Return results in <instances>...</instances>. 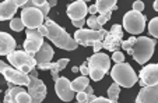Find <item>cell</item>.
<instances>
[{
	"label": "cell",
	"mask_w": 158,
	"mask_h": 103,
	"mask_svg": "<svg viewBox=\"0 0 158 103\" xmlns=\"http://www.w3.org/2000/svg\"><path fill=\"white\" fill-rule=\"evenodd\" d=\"M122 38H123V28L119 24H114L112 28L108 31V34L105 35V39L102 41V47L112 53L118 52L120 46H122Z\"/></svg>",
	"instance_id": "10"
},
{
	"label": "cell",
	"mask_w": 158,
	"mask_h": 103,
	"mask_svg": "<svg viewBox=\"0 0 158 103\" xmlns=\"http://www.w3.org/2000/svg\"><path fill=\"white\" fill-rule=\"evenodd\" d=\"M110 59L114 60L116 64H119V63H125V56H123V53H122V52H119V50H118V52H115V53L112 54V57H110Z\"/></svg>",
	"instance_id": "31"
},
{
	"label": "cell",
	"mask_w": 158,
	"mask_h": 103,
	"mask_svg": "<svg viewBox=\"0 0 158 103\" xmlns=\"http://www.w3.org/2000/svg\"><path fill=\"white\" fill-rule=\"evenodd\" d=\"M72 24L74 25L76 28H78V30H83V27L85 25V20H81V21H72Z\"/></svg>",
	"instance_id": "35"
},
{
	"label": "cell",
	"mask_w": 158,
	"mask_h": 103,
	"mask_svg": "<svg viewBox=\"0 0 158 103\" xmlns=\"http://www.w3.org/2000/svg\"><path fill=\"white\" fill-rule=\"evenodd\" d=\"M119 92H120V86L118 84H112L108 89V99L112 100L114 103H118V99H119Z\"/></svg>",
	"instance_id": "25"
},
{
	"label": "cell",
	"mask_w": 158,
	"mask_h": 103,
	"mask_svg": "<svg viewBox=\"0 0 158 103\" xmlns=\"http://www.w3.org/2000/svg\"><path fill=\"white\" fill-rule=\"evenodd\" d=\"M3 103H32V97L23 86H13L7 89Z\"/></svg>",
	"instance_id": "13"
},
{
	"label": "cell",
	"mask_w": 158,
	"mask_h": 103,
	"mask_svg": "<svg viewBox=\"0 0 158 103\" xmlns=\"http://www.w3.org/2000/svg\"><path fill=\"white\" fill-rule=\"evenodd\" d=\"M77 103H93V100L95 99L94 93H87V92H78L77 93Z\"/></svg>",
	"instance_id": "27"
},
{
	"label": "cell",
	"mask_w": 158,
	"mask_h": 103,
	"mask_svg": "<svg viewBox=\"0 0 158 103\" xmlns=\"http://www.w3.org/2000/svg\"><path fill=\"white\" fill-rule=\"evenodd\" d=\"M87 86H89L88 77L81 75V77H78V78H76L74 81H72V88L76 93H78V92H84L87 89Z\"/></svg>",
	"instance_id": "24"
},
{
	"label": "cell",
	"mask_w": 158,
	"mask_h": 103,
	"mask_svg": "<svg viewBox=\"0 0 158 103\" xmlns=\"http://www.w3.org/2000/svg\"><path fill=\"white\" fill-rule=\"evenodd\" d=\"M108 34L106 30L93 31V30H77L74 34V41L81 46H93L97 42H102L105 35Z\"/></svg>",
	"instance_id": "9"
},
{
	"label": "cell",
	"mask_w": 158,
	"mask_h": 103,
	"mask_svg": "<svg viewBox=\"0 0 158 103\" xmlns=\"http://www.w3.org/2000/svg\"><path fill=\"white\" fill-rule=\"evenodd\" d=\"M34 57H35V60H36V65L51 63V60L53 59V49H52L48 43H44V46L39 49V52Z\"/></svg>",
	"instance_id": "21"
},
{
	"label": "cell",
	"mask_w": 158,
	"mask_h": 103,
	"mask_svg": "<svg viewBox=\"0 0 158 103\" xmlns=\"http://www.w3.org/2000/svg\"><path fill=\"white\" fill-rule=\"evenodd\" d=\"M31 7L38 9L39 11H42V14H44L45 17L48 15L49 10H51V4H49V2H46V0H27L24 9H31Z\"/></svg>",
	"instance_id": "22"
},
{
	"label": "cell",
	"mask_w": 158,
	"mask_h": 103,
	"mask_svg": "<svg viewBox=\"0 0 158 103\" xmlns=\"http://www.w3.org/2000/svg\"><path fill=\"white\" fill-rule=\"evenodd\" d=\"M93 103H114L112 100H109V99H106V97H95V99L93 100Z\"/></svg>",
	"instance_id": "36"
},
{
	"label": "cell",
	"mask_w": 158,
	"mask_h": 103,
	"mask_svg": "<svg viewBox=\"0 0 158 103\" xmlns=\"http://www.w3.org/2000/svg\"><path fill=\"white\" fill-rule=\"evenodd\" d=\"M155 49V41L147 36H139L136 38L131 49L127 53L133 56V59L139 63V64H146L154 54Z\"/></svg>",
	"instance_id": "2"
},
{
	"label": "cell",
	"mask_w": 158,
	"mask_h": 103,
	"mask_svg": "<svg viewBox=\"0 0 158 103\" xmlns=\"http://www.w3.org/2000/svg\"><path fill=\"white\" fill-rule=\"evenodd\" d=\"M109 73H110V77H112L114 82L118 84L119 86H123V88H131L139 81L134 70L127 63L115 64L114 68H110Z\"/></svg>",
	"instance_id": "3"
},
{
	"label": "cell",
	"mask_w": 158,
	"mask_h": 103,
	"mask_svg": "<svg viewBox=\"0 0 158 103\" xmlns=\"http://www.w3.org/2000/svg\"><path fill=\"white\" fill-rule=\"evenodd\" d=\"M25 35L27 39L24 42V50L31 56H35L39 52L42 46H44V36L39 34L38 30H25Z\"/></svg>",
	"instance_id": "12"
},
{
	"label": "cell",
	"mask_w": 158,
	"mask_h": 103,
	"mask_svg": "<svg viewBox=\"0 0 158 103\" xmlns=\"http://www.w3.org/2000/svg\"><path fill=\"white\" fill-rule=\"evenodd\" d=\"M152 7H154V10H155V11H158V0H155V2H154V4H152Z\"/></svg>",
	"instance_id": "41"
},
{
	"label": "cell",
	"mask_w": 158,
	"mask_h": 103,
	"mask_svg": "<svg viewBox=\"0 0 158 103\" xmlns=\"http://www.w3.org/2000/svg\"><path fill=\"white\" fill-rule=\"evenodd\" d=\"M123 28L131 35H139L146 28V17L141 13H137L134 10H130L123 17Z\"/></svg>",
	"instance_id": "7"
},
{
	"label": "cell",
	"mask_w": 158,
	"mask_h": 103,
	"mask_svg": "<svg viewBox=\"0 0 158 103\" xmlns=\"http://www.w3.org/2000/svg\"><path fill=\"white\" fill-rule=\"evenodd\" d=\"M148 32L151 36H154L155 39H158V17L152 18L148 22Z\"/></svg>",
	"instance_id": "29"
},
{
	"label": "cell",
	"mask_w": 158,
	"mask_h": 103,
	"mask_svg": "<svg viewBox=\"0 0 158 103\" xmlns=\"http://www.w3.org/2000/svg\"><path fill=\"white\" fill-rule=\"evenodd\" d=\"M88 13V7H87L84 0H77L73 2L72 4H69L67 7V15L72 21H81L84 20L85 14Z\"/></svg>",
	"instance_id": "16"
},
{
	"label": "cell",
	"mask_w": 158,
	"mask_h": 103,
	"mask_svg": "<svg viewBox=\"0 0 158 103\" xmlns=\"http://www.w3.org/2000/svg\"><path fill=\"white\" fill-rule=\"evenodd\" d=\"M10 28H11L13 31H15V32H21V31L24 30V22H23V20H21V17L20 18H13L11 21H10V25H9Z\"/></svg>",
	"instance_id": "28"
},
{
	"label": "cell",
	"mask_w": 158,
	"mask_h": 103,
	"mask_svg": "<svg viewBox=\"0 0 158 103\" xmlns=\"http://www.w3.org/2000/svg\"><path fill=\"white\" fill-rule=\"evenodd\" d=\"M136 103H158V85L143 86L136 97Z\"/></svg>",
	"instance_id": "17"
},
{
	"label": "cell",
	"mask_w": 158,
	"mask_h": 103,
	"mask_svg": "<svg viewBox=\"0 0 158 103\" xmlns=\"http://www.w3.org/2000/svg\"><path fill=\"white\" fill-rule=\"evenodd\" d=\"M80 73L83 74L84 77H88V75H89V68H88V64H87V61L84 63V64H81V67H80Z\"/></svg>",
	"instance_id": "34"
},
{
	"label": "cell",
	"mask_w": 158,
	"mask_h": 103,
	"mask_svg": "<svg viewBox=\"0 0 158 103\" xmlns=\"http://www.w3.org/2000/svg\"><path fill=\"white\" fill-rule=\"evenodd\" d=\"M89 77L93 81H101L108 71H110V57L106 53H94L87 59Z\"/></svg>",
	"instance_id": "4"
},
{
	"label": "cell",
	"mask_w": 158,
	"mask_h": 103,
	"mask_svg": "<svg viewBox=\"0 0 158 103\" xmlns=\"http://www.w3.org/2000/svg\"><path fill=\"white\" fill-rule=\"evenodd\" d=\"M88 13H89V15H95L97 13H98V9H97L95 4H93V6L88 7Z\"/></svg>",
	"instance_id": "38"
},
{
	"label": "cell",
	"mask_w": 158,
	"mask_h": 103,
	"mask_svg": "<svg viewBox=\"0 0 158 103\" xmlns=\"http://www.w3.org/2000/svg\"><path fill=\"white\" fill-rule=\"evenodd\" d=\"M93 49H94V52H95V53H99V50L102 49V42H97V43H94L93 45Z\"/></svg>",
	"instance_id": "39"
},
{
	"label": "cell",
	"mask_w": 158,
	"mask_h": 103,
	"mask_svg": "<svg viewBox=\"0 0 158 103\" xmlns=\"http://www.w3.org/2000/svg\"><path fill=\"white\" fill-rule=\"evenodd\" d=\"M9 63L13 65L14 68L23 71L25 74H30L32 70H35L36 65V60L34 56L28 54L25 50H15L11 54L7 56Z\"/></svg>",
	"instance_id": "5"
},
{
	"label": "cell",
	"mask_w": 158,
	"mask_h": 103,
	"mask_svg": "<svg viewBox=\"0 0 158 103\" xmlns=\"http://www.w3.org/2000/svg\"><path fill=\"white\" fill-rule=\"evenodd\" d=\"M139 84L141 88L158 85V64H148L141 68L139 74Z\"/></svg>",
	"instance_id": "14"
},
{
	"label": "cell",
	"mask_w": 158,
	"mask_h": 103,
	"mask_svg": "<svg viewBox=\"0 0 158 103\" xmlns=\"http://www.w3.org/2000/svg\"><path fill=\"white\" fill-rule=\"evenodd\" d=\"M21 20L24 22L25 28H28V30H38L39 27H42L45 24L46 17L38 9L31 7V9L21 10Z\"/></svg>",
	"instance_id": "11"
},
{
	"label": "cell",
	"mask_w": 158,
	"mask_h": 103,
	"mask_svg": "<svg viewBox=\"0 0 158 103\" xmlns=\"http://www.w3.org/2000/svg\"><path fill=\"white\" fill-rule=\"evenodd\" d=\"M133 10L134 11H137V13H141L144 10V3L141 2V0H136L133 3Z\"/></svg>",
	"instance_id": "33"
},
{
	"label": "cell",
	"mask_w": 158,
	"mask_h": 103,
	"mask_svg": "<svg viewBox=\"0 0 158 103\" xmlns=\"http://www.w3.org/2000/svg\"><path fill=\"white\" fill-rule=\"evenodd\" d=\"M67 64H69V59H59L56 63H46V64L38 65V68L39 70H51L52 78H53V81L56 82V81L60 78V77H57V73L64 70V67Z\"/></svg>",
	"instance_id": "20"
},
{
	"label": "cell",
	"mask_w": 158,
	"mask_h": 103,
	"mask_svg": "<svg viewBox=\"0 0 158 103\" xmlns=\"http://www.w3.org/2000/svg\"><path fill=\"white\" fill-rule=\"evenodd\" d=\"M31 81L28 85V93L32 97V103H42L44 99L48 95V88L44 84V81H41L38 78V71L32 70L30 73Z\"/></svg>",
	"instance_id": "8"
},
{
	"label": "cell",
	"mask_w": 158,
	"mask_h": 103,
	"mask_svg": "<svg viewBox=\"0 0 158 103\" xmlns=\"http://www.w3.org/2000/svg\"><path fill=\"white\" fill-rule=\"evenodd\" d=\"M134 41H136V36H131V38H129L127 41H123L122 42V49H125L126 52H129V50L131 49V46H133V43H134Z\"/></svg>",
	"instance_id": "30"
},
{
	"label": "cell",
	"mask_w": 158,
	"mask_h": 103,
	"mask_svg": "<svg viewBox=\"0 0 158 103\" xmlns=\"http://www.w3.org/2000/svg\"><path fill=\"white\" fill-rule=\"evenodd\" d=\"M84 92H87V93H94V89L91 88V86H87V89Z\"/></svg>",
	"instance_id": "40"
},
{
	"label": "cell",
	"mask_w": 158,
	"mask_h": 103,
	"mask_svg": "<svg viewBox=\"0 0 158 103\" xmlns=\"http://www.w3.org/2000/svg\"><path fill=\"white\" fill-rule=\"evenodd\" d=\"M49 4H51V7H55L57 4V2L56 0H52V2H49Z\"/></svg>",
	"instance_id": "42"
},
{
	"label": "cell",
	"mask_w": 158,
	"mask_h": 103,
	"mask_svg": "<svg viewBox=\"0 0 158 103\" xmlns=\"http://www.w3.org/2000/svg\"><path fill=\"white\" fill-rule=\"evenodd\" d=\"M0 73L6 78L7 82L14 84L15 86H28L31 81L30 74H25L23 71L14 68L13 65H9L7 63H0Z\"/></svg>",
	"instance_id": "6"
},
{
	"label": "cell",
	"mask_w": 158,
	"mask_h": 103,
	"mask_svg": "<svg viewBox=\"0 0 158 103\" xmlns=\"http://www.w3.org/2000/svg\"><path fill=\"white\" fill-rule=\"evenodd\" d=\"M110 15H112V11H109V13H106V14H102V15H98V22L101 24L102 27H104L105 24L108 22V21L110 20Z\"/></svg>",
	"instance_id": "32"
},
{
	"label": "cell",
	"mask_w": 158,
	"mask_h": 103,
	"mask_svg": "<svg viewBox=\"0 0 158 103\" xmlns=\"http://www.w3.org/2000/svg\"><path fill=\"white\" fill-rule=\"evenodd\" d=\"M55 92H56L57 97L63 102H72L74 99V91L72 88V82L66 77H60L55 82Z\"/></svg>",
	"instance_id": "15"
},
{
	"label": "cell",
	"mask_w": 158,
	"mask_h": 103,
	"mask_svg": "<svg viewBox=\"0 0 158 103\" xmlns=\"http://www.w3.org/2000/svg\"><path fill=\"white\" fill-rule=\"evenodd\" d=\"M18 6L15 3V0H4L3 3L0 4V20L2 21H11L14 18V14L17 11Z\"/></svg>",
	"instance_id": "19"
},
{
	"label": "cell",
	"mask_w": 158,
	"mask_h": 103,
	"mask_svg": "<svg viewBox=\"0 0 158 103\" xmlns=\"http://www.w3.org/2000/svg\"><path fill=\"white\" fill-rule=\"evenodd\" d=\"M116 0H97L95 2V6L98 9L99 15L102 14H106V13L112 11V10H116Z\"/></svg>",
	"instance_id": "23"
},
{
	"label": "cell",
	"mask_w": 158,
	"mask_h": 103,
	"mask_svg": "<svg viewBox=\"0 0 158 103\" xmlns=\"http://www.w3.org/2000/svg\"><path fill=\"white\" fill-rule=\"evenodd\" d=\"M87 25L89 27V30L93 31H102L104 27L98 22V15H89V18L87 20Z\"/></svg>",
	"instance_id": "26"
},
{
	"label": "cell",
	"mask_w": 158,
	"mask_h": 103,
	"mask_svg": "<svg viewBox=\"0 0 158 103\" xmlns=\"http://www.w3.org/2000/svg\"><path fill=\"white\" fill-rule=\"evenodd\" d=\"M45 27L48 28V39H51L57 47L63 50H74L78 47V43L74 41V38L66 32L60 25H57L55 21L46 17L45 20Z\"/></svg>",
	"instance_id": "1"
},
{
	"label": "cell",
	"mask_w": 158,
	"mask_h": 103,
	"mask_svg": "<svg viewBox=\"0 0 158 103\" xmlns=\"http://www.w3.org/2000/svg\"><path fill=\"white\" fill-rule=\"evenodd\" d=\"M38 31H39V34H41L44 38H48V28L45 27V24L42 25V27H39L38 28Z\"/></svg>",
	"instance_id": "37"
},
{
	"label": "cell",
	"mask_w": 158,
	"mask_h": 103,
	"mask_svg": "<svg viewBox=\"0 0 158 103\" xmlns=\"http://www.w3.org/2000/svg\"><path fill=\"white\" fill-rule=\"evenodd\" d=\"M73 73H78V71H80V68H78V67H73Z\"/></svg>",
	"instance_id": "43"
},
{
	"label": "cell",
	"mask_w": 158,
	"mask_h": 103,
	"mask_svg": "<svg viewBox=\"0 0 158 103\" xmlns=\"http://www.w3.org/2000/svg\"><path fill=\"white\" fill-rule=\"evenodd\" d=\"M17 47V42L11 35H9L7 32L0 34V54L2 56H9L13 52H15Z\"/></svg>",
	"instance_id": "18"
}]
</instances>
